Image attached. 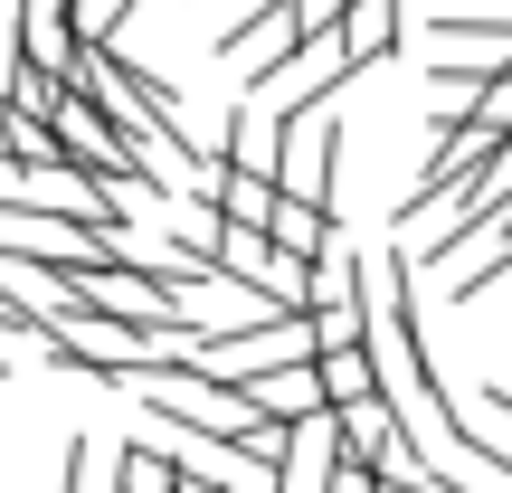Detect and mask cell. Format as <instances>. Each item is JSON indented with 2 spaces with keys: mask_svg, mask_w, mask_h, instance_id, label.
Segmentation results:
<instances>
[{
  "mask_svg": "<svg viewBox=\"0 0 512 493\" xmlns=\"http://www.w3.org/2000/svg\"><path fill=\"white\" fill-rule=\"evenodd\" d=\"M503 143H512V133H494L484 114H475V124H456V133H437V152H427V171L408 181L399 219H408V228H418V219H437V209L456 200V190L475 181V171H494V152H503Z\"/></svg>",
  "mask_w": 512,
  "mask_h": 493,
  "instance_id": "6da1fadb",
  "label": "cell"
},
{
  "mask_svg": "<svg viewBox=\"0 0 512 493\" xmlns=\"http://www.w3.org/2000/svg\"><path fill=\"white\" fill-rule=\"evenodd\" d=\"M247 399H256V418H275V427H313V418H332L323 361H304V370H275V380H247Z\"/></svg>",
  "mask_w": 512,
  "mask_h": 493,
  "instance_id": "7a4b0ae2",
  "label": "cell"
},
{
  "mask_svg": "<svg viewBox=\"0 0 512 493\" xmlns=\"http://www.w3.org/2000/svg\"><path fill=\"white\" fill-rule=\"evenodd\" d=\"M67 162V143H57L48 114H29L19 95H0V171H57Z\"/></svg>",
  "mask_w": 512,
  "mask_h": 493,
  "instance_id": "3957f363",
  "label": "cell"
},
{
  "mask_svg": "<svg viewBox=\"0 0 512 493\" xmlns=\"http://www.w3.org/2000/svg\"><path fill=\"white\" fill-rule=\"evenodd\" d=\"M332 427H342V456H370V465H380L389 456V446H399V408H389V399H351V408H332Z\"/></svg>",
  "mask_w": 512,
  "mask_h": 493,
  "instance_id": "277c9868",
  "label": "cell"
},
{
  "mask_svg": "<svg viewBox=\"0 0 512 493\" xmlns=\"http://www.w3.org/2000/svg\"><path fill=\"white\" fill-rule=\"evenodd\" d=\"M275 247H285L294 266H323V256H342V247H332V209L285 200V209H275Z\"/></svg>",
  "mask_w": 512,
  "mask_h": 493,
  "instance_id": "5b68a950",
  "label": "cell"
},
{
  "mask_svg": "<svg viewBox=\"0 0 512 493\" xmlns=\"http://www.w3.org/2000/svg\"><path fill=\"white\" fill-rule=\"evenodd\" d=\"M114 475H124V493H181V484H190V456H162V446H114Z\"/></svg>",
  "mask_w": 512,
  "mask_h": 493,
  "instance_id": "8992f818",
  "label": "cell"
},
{
  "mask_svg": "<svg viewBox=\"0 0 512 493\" xmlns=\"http://www.w3.org/2000/svg\"><path fill=\"white\" fill-rule=\"evenodd\" d=\"M323 389H332V408H351V399H380V351H370V342H351V351H323Z\"/></svg>",
  "mask_w": 512,
  "mask_h": 493,
  "instance_id": "52a82bcc",
  "label": "cell"
},
{
  "mask_svg": "<svg viewBox=\"0 0 512 493\" xmlns=\"http://www.w3.org/2000/svg\"><path fill=\"white\" fill-rule=\"evenodd\" d=\"M114 456H95V437H67V484L57 493H124V475H105Z\"/></svg>",
  "mask_w": 512,
  "mask_h": 493,
  "instance_id": "ba28073f",
  "label": "cell"
},
{
  "mask_svg": "<svg viewBox=\"0 0 512 493\" xmlns=\"http://www.w3.org/2000/svg\"><path fill=\"white\" fill-rule=\"evenodd\" d=\"M19 57H29V38H19V0H0V95H10Z\"/></svg>",
  "mask_w": 512,
  "mask_h": 493,
  "instance_id": "9c48e42d",
  "label": "cell"
},
{
  "mask_svg": "<svg viewBox=\"0 0 512 493\" xmlns=\"http://www.w3.org/2000/svg\"><path fill=\"white\" fill-rule=\"evenodd\" d=\"M484 124L512 133V67H494V86H484Z\"/></svg>",
  "mask_w": 512,
  "mask_h": 493,
  "instance_id": "30bf717a",
  "label": "cell"
}]
</instances>
